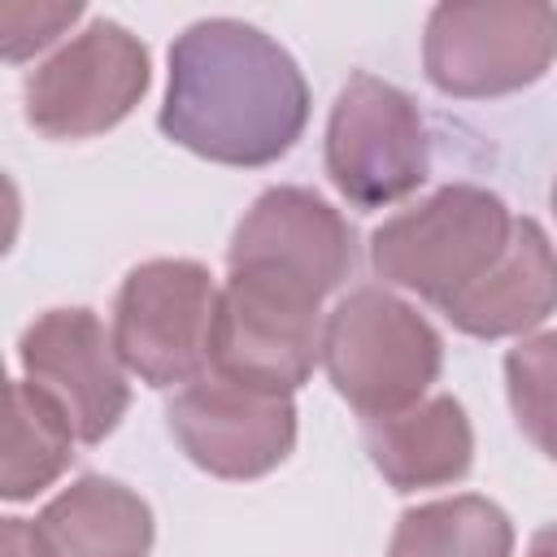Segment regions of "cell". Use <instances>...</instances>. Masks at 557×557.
Instances as JSON below:
<instances>
[{
    "label": "cell",
    "mask_w": 557,
    "mask_h": 557,
    "mask_svg": "<svg viewBox=\"0 0 557 557\" xmlns=\"http://www.w3.org/2000/svg\"><path fill=\"white\" fill-rule=\"evenodd\" d=\"M366 453L396 492L457 483L470 470L474 435L453 396H431L392 418H366Z\"/></svg>",
    "instance_id": "cell-13"
},
{
    "label": "cell",
    "mask_w": 557,
    "mask_h": 557,
    "mask_svg": "<svg viewBox=\"0 0 557 557\" xmlns=\"http://www.w3.org/2000/svg\"><path fill=\"white\" fill-rule=\"evenodd\" d=\"M509 226L513 218L500 196L474 183H453L383 222L370 239V261L379 278L444 309L492 270Z\"/></svg>",
    "instance_id": "cell-3"
},
{
    "label": "cell",
    "mask_w": 557,
    "mask_h": 557,
    "mask_svg": "<svg viewBox=\"0 0 557 557\" xmlns=\"http://www.w3.org/2000/svg\"><path fill=\"white\" fill-rule=\"evenodd\" d=\"M553 209H557V183H553Z\"/></svg>",
    "instance_id": "cell-21"
},
{
    "label": "cell",
    "mask_w": 557,
    "mask_h": 557,
    "mask_svg": "<svg viewBox=\"0 0 557 557\" xmlns=\"http://www.w3.org/2000/svg\"><path fill=\"white\" fill-rule=\"evenodd\" d=\"M148 91V52L117 22H91L26 78V122L48 139L117 126Z\"/></svg>",
    "instance_id": "cell-8"
},
{
    "label": "cell",
    "mask_w": 557,
    "mask_h": 557,
    "mask_svg": "<svg viewBox=\"0 0 557 557\" xmlns=\"http://www.w3.org/2000/svg\"><path fill=\"white\" fill-rule=\"evenodd\" d=\"M309 87L287 48L265 30L209 17L170 48L161 131L218 165H270L300 139Z\"/></svg>",
    "instance_id": "cell-1"
},
{
    "label": "cell",
    "mask_w": 557,
    "mask_h": 557,
    "mask_svg": "<svg viewBox=\"0 0 557 557\" xmlns=\"http://www.w3.org/2000/svg\"><path fill=\"white\" fill-rule=\"evenodd\" d=\"M557 57L553 4H440L431 9L422 61L444 96L479 100L531 87Z\"/></svg>",
    "instance_id": "cell-5"
},
{
    "label": "cell",
    "mask_w": 557,
    "mask_h": 557,
    "mask_svg": "<svg viewBox=\"0 0 557 557\" xmlns=\"http://www.w3.org/2000/svg\"><path fill=\"white\" fill-rule=\"evenodd\" d=\"M74 431L65 413L35 387L13 379L4 392V470L0 492L4 500H26L44 492L74 457Z\"/></svg>",
    "instance_id": "cell-15"
},
{
    "label": "cell",
    "mask_w": 557,
    "mask_h": 557,
    "mask_svg": "<svg viewBox=\"0 0 557 557\" xmlns=\"http://www.w3.org/2000/svg\"><path fill=\"white\" fill-rule=\"evenodd\" d=\"M509 405L522 435L557 461V331L531 335L505 357Z\"/></svg>",
    "instance_id": "cell-17"
},
{
    "label": "cell",
    "mask_w": 557,
    "mask_h": 557,
    "mask_svg": "<svg viewBox=\"0 0 557 557\" xmlns=\"http://www.w3.org/2000/svg\"><path fill=\"white\" fill-rule=\"evenodd\" d=\"M431 144L418 104L374 78L352 74L326 122V174L357 209H383L422 187Z\"/></svg>",
    "instance_id": "cell-7"
},
{
    "label": "cell",
    "mask_w": 557,
    "mask_h": 557,
    "mask_svg": "<svg viewBox=\"0 0 557 557\" xmlns=\"http://www.w3.org/2000/svg\"><path fill=\"white\" fill-rule=\"evenodd\" d=\"M83 9L78 4H26V0H4L0 4V39L4 57L22 61L39 48H48Z\"/></svg>",
    "instance_id": "cell-18"
},
{
    "label": "cell",
    "mask_w": 557,
    "mask_h": 557,
    "mask_svg": "<svg viewBox=\"0 0 557 557\" xmlns=\"http://www.w3.org/2000/svg\"><path fill=\"white\" fill-rule=\"evenodd\" d=\"M322 361L335 392L361 418H392L422 405L440 379L444 344L435 326L383 287H357L322 331Z\"/></svg>",
    "instance_id": "cell-2"
},
{
    "label": "cell",
    "mask_w": 557,
    "mask_h": 557,
    "mask_svg": "<svg viewBox=\"0 0 557 557\" xmlns=\"http://www.w3.org/2000/svg\"><path fill=\"white\" fill-rule=\"evenodd\" d=\"M226 261L231 270L300 283L326 300L352 270V231L322 196L305 187H270L235 226Z\"/></svg>",
    "instance_id": "cell-11"
},
{
    "label": "cell",
    "mask_w": 557,
    "mask_h": 557,
    "mask_svg": "<svg viewBox=\"0 0 557 557\" xmlns=\"http://www.w3.org/2000/svg\"><path fill=\"white\" fill-rule=\"evenodd\" d=\"M527 557H557V522H553V527H544V531H535V540H531Z\"/></svg>",
    "instance_id": "cell-20"
},
{
    "label": "cell",
    "mask_w": 557,
    "mask_h": 557,
    "mask_svg": "<svg viewBox=\"0 0 557 557\" xmlns=\"http://www.w3.org/2000/svg\"><path fill=\"white\" fill-rule=\"evenodd\" d=\"M57 557H148L152 513L148 505L100 474L70 483L35 518Z\"/></svg>",
    "instance_id": "cell-14"
},
{
    "label": "cell",
    "mask_w": 557,
    "mask_h": 557,
    "mask_svg": "<svg viewBox=\"0 0 557 557\" xmlns=\"http://www.w3.org/2000/svg\"><path fill=\"white\" fill-rule=\"evenodd\" d=\"M178 448L218 479H257L296 444V409L278 392L200 374L165 409Z\"/></svg>",
    "instance_id": "cell-9"
},
{
    "label": "cell",
    "mask_w": 557,
    "mask_h": 557,
    "mask_svg": "<svg viewBox=\"0 0 557 557\" xmlns=\"http://www.w3.org/2000/svg\"><path fill=\"white\" fill-rule=\"evenodd\" d=\"M0 553H4V557H57L52 544L44 540L39 522H26V518H4Z\"/></svg>",
    "instance_id": "cell-19"
},
{
    "label": "cell",
    "mask_w": 557,
    "mask_h": 557,
    "mask_svg": "<svg viewBox=\"0 0 557 557\" xmlns=\"http://www.w3.org/2000/svg\"><path fill=\"white\" fill-rule=\"evenodd\" d=\"M26 383H35L70 422L78 444H100L126 413V361L91 309H48L22 335Z\"/></svg>",
    "instance_id": "cell-10"
},
{
    "label": "cell",
    "mask_w": 557,
    "mask_h": 557,
    "mask_svg": "<svg viewBox=\"0 0 557 557\" xmlns=\"http://www.w3.org/2000/svg\"><path fill=\"white\" fill-rule=\"evenodd\" d=\"M513 527L483 496H448L400 513L387 557H509Z\"/></svg>",
    "instance_id": "cell-16"
},
{
    "label": "cell",
    "mask_w": 557,
    "mask_h": 557,
    "mask_svg": "<svg viewBox=\"0 0 557 557\" xmlns=\"http://www.w3.org/2000/svg\"><path fill=\"white\" fill-rule=\"evenodd\" d=\"M218 287L205 265L161 257L126 274L113 305V344L126 370L152 387L196 383L209 374Z\"/></svg>",
    "instance_id": "cell-6"
},
{
    "label": "cell",
    "mask_w": 557,
    "mask_h": 557,
    "mask_svg": "<svg viewBox=\"0 0 557 557\" xmlns=\"http://www.w3.org/2000/svg\"><path fill=\"white\" fill-rule=\"evenodd\" d=\"M322 296L257 270H231L213 309L209 370L261 392H296L322 357Z\"/></svg>",
    "instance_id": "cell-4"
},
{
    "label": "cell",
    "mask_w": 557,
    "mask_h": 557,
    "mask_svg": "<svg viewBox=\"0 0 557 557\" xmlns=\"http://www.w3.org/2000/svg\"><path fill=\"white\" fill-rule=\"evenodd\" d=\"M557 309V252L531 218H513L492 270L444 305V318L479 339L522 335Z\"/></svg>",
    "instance_id": "cell-12"
}]
</instances>
